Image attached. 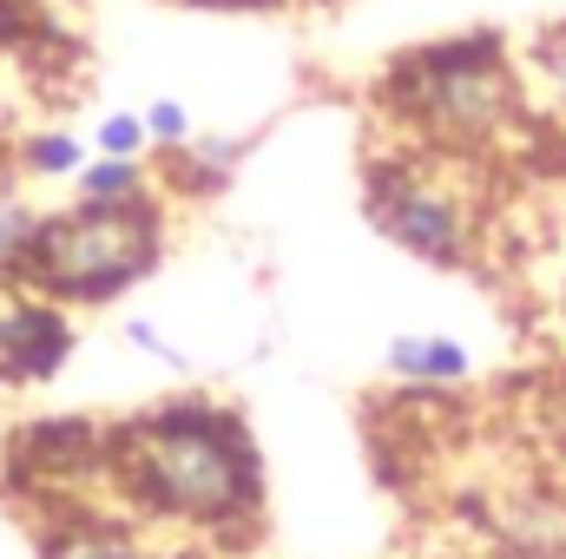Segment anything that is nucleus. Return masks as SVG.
Here are the masks:
<instances>
[{
  "mask_svg": "<svg viewBox=\"0 0 566 559\" xmlns=\"http://www.w3.org/2000/svg\"><path fill=\"white\" fill-rule=\"evenodd\" d=\"M106 487L113 500L218 547H251L264 520V454L244 409L218 395H171L158 409L106 421Z\"/></svg>",
  "mask_w": 566,
  "mask_h": 559,
  "instance_id": "nucleus-1",
  "label": "nucleus"
},
{
  "mask_svg": "<svg viewBox=\"0 0 566 559\" xmlns=\"http://www.w3.org/2000/svg\"><path fill=\"white\" fill-rule=\"evenodd\" d=\"M165 257V204L145 191L133 204H80L46 211L20 289L60 303V309H99L145 283Z\"/></svg>",
  "mask_w": 566,
  "mask_h": 559,
  "instance_id": "nucleus-2",
  "label": "nucleus"
},
{
  "mask_svg": "<svg viewBox=\"0 0 566 559\" xmlns=\"http://www.w3.org/2000/svg\"><path fill=\"white\" fill-rule=\"evenodd\" d=\"M382 99L434 145H481L501 133L521 106V80L501 53L494 33H468V40H441L416 46L389 66Z\"/></svg>",
  "mask_w": 566,
  "mask_h": 559,
  "instance_id": "nucleus-3",
  "label": "nucleus"
},
{
  "mask_svg": "<svg viewBox=\"0 0 566 559\" xmlns=\"http://www.w3.org/2000/svg\"><path fill=\"white\" fill-rule=\"evenodd\" d=\"M363 211L402 257H416L428 271H461L474 257V224L461 198L441 191L409 158H376L363 171Z\"/></svg>",
  "mask_w": 566,
  "mask_h": 559,
  "instance_id": "nucleus-4",
  "label": "nucleus"
},
{
  "mask_svg": "<svg viewBox=\"0 0 566 559\" xmlns=\"http://www.w3.org/2000/svg\"><path fill=\"white\" fill-rule=\"evenodd\" d=\"M80 349V329L60 303L33 289H0V389H40L53 382Z\"/></svg>",
  "mask_w": 566,
  "mask_h": 559,
  "instance_id": "nucleus-5",
  "label": "nucleus"
},
{
  "mask_svg": "<svg viewBox=\"0 0 566 559\" xmlns=\"http://www.w3.org/2000/svg\"><path fill=\"white\" fill-rule=\"evenodd\" d=\"M33 559H158L126 514H106L93 500H60L33 527Z\"/></svg>",
  "mask_w": 566,
  "mask_h": 559,
  "instance_id": "nucleus-6",
  "label": "nucleus"
},
{
  "mask_svg": "<svg viewBox=\"0 0 566 559\" xmlns=\"http://www.w3.org/2000/svg\"><path fill=\"white\" fill-rule=\"evenodd\" d=\"M382 362H389V376L409 382V389H454V382L474 376V356H468V342H454V336H389Z\"/></svg>",
  "mask_w": 566,
  "mask_h": 559,
  "instance_id": "nucleus-7",
  "label": "nucleus"
},
{
  "mask_svg": "<svg viewBox=\"0 0 566 559\" xmlns=\"http://www.w3.org/2000/svg\"><path fill=\"white\" fill-rule=\"evenodd\" d=\"M40 218L46 211H33L27 198L0 191V289H20L27 257H33V238H40Z\"/></svg>",
  "mask_w": 566,
  "mask_h": 559,
  "instance_id": "nucleus-8",
  "label": "nucleus"
},
{
  "mask_svg": "<svg viewBox=\"0 0 566 559\" xmlns=\"http://www.w3.org/2000/svg\"><path fill=\"white\" fill-rule=\"evenodd\" d=\"M73 184H80V204H133L151 191L145 158H86V171Z\"/></svg>",
  "mask_w": 566,
  "mask_h": 559,
  "instance_id": "nucleus-9",
  "label": "nucleus"
},
{
  "mask_svg": "<svg viewBox=\"0 0 566 559\" xmlns=\"http://www.w3.org/2000/svg\"><path fill=\"white\" fill-rule=\"evenodd\" d=\"M20 165L33 178H80L86 171V145L73 139V133H33V139L20 145Z\"/></svg>",
  "mask_w": 566,
  "mask_h": 559,
  "instance_id": "nucleus-10",
  "label": "nucleus"
},
{
  "mask_svg": "<svg viewBox=\"0 0 566 559\" xmlns=\"http://www.w3.org/2000/svg\"><path fill=\"white\" fill-rule=\"evenodd\" d=\"M139 119H145V139L158 145V151H178V145L198 139V126H191V106H185V99H151Z\"/></svg>",
  "mask_w": 566,
  "mask_h": 559,
  "instance_id": "nucleus-11",
  "label": "nucleus"
},
{
  "mask_svg": "<svg viewBox=\"0 0 566 559\" xmlns=\"http://www.w3.org/2000/svg\"><path fill=\"white\" fill-rule=\"evenodd\" d=\"M145 119L139 113H106L93 126V158H145Z\"/></svg>",
  "mask_w": 566,
  "mask_h": 559,
  "instance_id": "nucleus-12",
  "label": "nucleus"
},
{
  "mask_svg": "<svg viewBox=\"0 0 566 559\" xmlns=\"http://www.w3.org/2000/svg\"><path fill=\"white\" fill-rule=\"evenodd\" d=\"M126 342H133V349H145V356H158L165 369H185V349H171V342H165L145 316H133V323H126Z\"/></svg>",
  "mask_w": 566,
  "mask_h": 559,
  "instance_id": "nucleus-13",
  "label": "nucleus"
},
{
  "mask_svg": "<svg viewBox=\"0 0 566 559\" xmlns=\"http://www.w3.org/2000/svg\"><path fill=\"white\" fill-rule=\"evenodd\" d=\"M541 73H547L554 99L566 106V33H547V40H541Z\"/></svg>",
  "mask_w": 566,
  "mask_h": 559,
  "instance_id": "nucleus-14",
  "label": "nucleus"
},
{
  "mask_svg": "<svg viewBox=\"0 0 566 559\" xmlns=\"http://www.w3.org/2000/svg\"><path fill=\"white\" fill-rule=\"evenodd\" d=\"M224 7H271V0H224Z\"/></svg>",
  "mask_w": 566,
  "mask_h": 559,
  "instance_id": "nucleus-15",
  "label": "nucleus"
},
{
  "mask_svg": "<svg viewBox=\"0 0 566 559\" xmlns=\"http://www.w3.org/2000/svg\"><path fill=\"white\" fill-rule=\"evenodd\" d=\"M560 323H566V277H560Z\"/></svg>",
  "mask_w": 566,
  "mask_h": 559,
  "instance_id": "nucleus-16",
  "label": "nucleus"
}]
</instances>
